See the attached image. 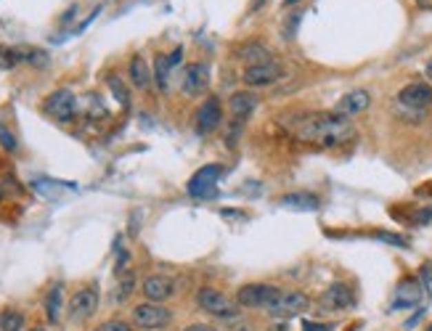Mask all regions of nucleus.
<instances>
[{
	"instance_id": "f257e3e1",
	"label": "nucleus",
	"mask_w": 432,
	"mask_h": 331,
	"mask_svg": "<svg viewBox=\"0 0 432 331\" xmlns=\"http://www.w3.org/2000/svg\"><path fill=\"white\" fill-rule=\"evenodd\" d=\"M294 133L300 140L318 143V146H342L347 140L356 138V127L345 117L337 114H313L294 125Z\"/></svg>"
},
{
	"instance_id": "f03ea898",
	"label": "nucleus",
	"mask_w": 432,
	"mask_h": 331,
	"mask_svg": "<svg viewBox=\"0 0 432 331\" xmlns=\"http://www.w3.org/2000/svg\"><path fill=\"white\" fill-rule=\"evenodd\" d=\"M311 299L302 295V292H294V289H278V295L271 299V305L265 308V313L274 315V318H292V315H300L302 310H308Z\"/></svg>"
},
{
	"instance_id": "7ed1b4c3",
	"label": "nucleus",
	"mask_w": 432,
	"mask_h": 331,
	"mask_svg": "<svg viewBox=\"0 0 432 331\" xmlns=\"http://www.w3.org/2000/svg\"><path fill=\"white\" fill-rule=\"evenodd\" d=\"M196 305L202 308V310H207L209 315H218V318H236V299H231V297H225L223 292H218V289H212V286H202L199 292H196Z\"/></svg>"
},
{
	"instance_id": "20e7f679",
	"label": "nucleus",
	"mask_w": 432,
	"mask_h": 331,
	"mask_svg": "<svg viewBox=\"0 0 432 331\" xmlns=\"http://www.w3.org/2000/svg\"><path fill=\"white\" fill-rule=\"evenodd\" d=\"M278 295V286L274 284H244L242 289L236 292V305L244 310H255V308H268L271 299Z\"/></svg>"
},
{
	"instance_id": "39448f33",
	"label": "nucleus",
	"mask_w": 432,
	"mask_h": 331,
	"mask_svg": "<svg viewBox=\"0 0 432 331\" xmlns=\"http://www.w3.org/2000/svg\"><path fill=\"white\" fill-rule=\"evenodd\" d=\"M223 175V167L220 164H207L202 170L191 175L189 180V193L194 199H212L218 193V180Z\"/></svg>"
},
{
	"instance_id": "423d86ee",
	"label": "nucleus",
	"mask_w": 432,
	"mask_h": 331,
	"mask_svg": "<svg viewBox=\"0 0 432 331\" xmlns=\"http://www.w3.org/2000/svg\"><path fill=\"white\" fill-rule=\"evenodd\" d=\"M173 321V313L159 302H141L133 308V323L141 329H165Z\"/></svg>"
},
{
	"instance_id": "0eeeda50",
	"label": "nucleus",
	"mask_w": 432,
	"mask_h": 331,
	"mask_svg": "<svg viewBox=\"0 0 432 331\" xmlns=\"http://www.w3.org/2000/svg\"><path fill=\"white\" fill-rule=\"evenodd\" d=\"M77 111V98L70 87H61V90H53L51 96L45 98V114L53 117L56 122H72Z\"/></svg>"
},
{
	"instance_id": "6e6552de",
	"label": "nucleus",
	"mask_w": 432,
	"mask_h": 331,
	"mask_svg": "<svg viewBox=\"0 0 432 331\" xmlns=\"http://www.w3.org/2000/svg\"><path fill=\"white\" fill-rule=\"evenodd\" d=\"M284 77V67L276 64V61H268V64H255V67H247L244 70V85L249 87H265L274 85Z\"/></svg>"
},
{
	"instance_id": "1a4fd4ad",
	"label": "nucleus",
	"mask_w": 432,
	"mask_h": 331,
	"mask_svg": "<svg viewBox=\"0 0 432 331\" xmlns=\"http://www.w3.org/2000/svg\"><path fill=\"white\" fill-rule=\"evenodd\" d=\"M398 104L411 111H424L432 106V87L427 83H411L398 93Z\"/></svg>"
},
{
	"instance_id": "9d476101",
	"label": "nucleus",
	"mask_w": 432,
	"mask_h": 331,
	"mask_svg": "<svg viewBox=\"0 0 432 331\" xmlns=\"http://www.w3.org/2000/svg\"><path fill=\"white\" fill-rule=\"evenodd\" d=\"M424 297L422 289V281L409 276L395 286V295H393V310H406V308H416Z\"/></svg>"
},
{
	"instance_id": "9b49d317",
	"label": "nucleus",
	"mask_w": 432,
	"mask_h": 331,
	"mask_svg": "<svg viewBox=\"0 0 432 331\" xmlns=\"http://www.w3.org/2000/svg\"><path fill=\"white\" fill-rule=\"evenodd\" d=\"M220 122H223V106H220L218 98H207L196 111V133L199 136H209V133H215L220 127Z\"/></svg>"
},
{
	"instance_id": "f8f14e48",
	"label": "nucleus",
	"mask_w": 432,
	"mask_h": 331,
	"mask_svg": "<svg viewBox=\"0 0 432 331\" xmlns=\"http://www.w3.org/2000/svg\"><path fill=\"white\" fill-rule=\"evenodd\" d=\"M209 85V70L205 64H189L181 74V90L186 96H202Z\"/></svg>"
},
{
	"instance_id": "ddd939ff",
	"label": "nucleus",
	"mask_w": 432,
	"mask_h": 331,
	"mask_svg": "<svg viewBox=\"0 0 432 331\" xmlns=\"http://www.w3.org/2000/svg\"><path fill=\"white\" fill-rule=\"evenodd\" d=\"M99 310V292L96 289H77L70 299V315L74 321H88Z\"/></svg>"
},
{
	"instance_id": "4468645a",
	"label": "nucleus",
	"mask_w": 432,
	"mask_h": 331,
	"mask_svg": "<svg viewBox=\"0 0 432 331\" xmlns=\"http://www.w3.org/2000/svg\"><path fill=\"white\" fill-rule=\"evenodd\" d=\"M369 104H371L369 90H350V93H345V96L334 104V114H337V117H356V114L366 111Z\"/></svg>"
},
{
	"instance_id": "2eb2a0df",
	"label": "nucleus",
	"mask_w": 432,
	"mask_h": 331,
	"mask_svg": "<svg viewBox=\"0 0 432 331\" xmlns=\"http://www.w3.org/2000/svg\"><path fill=\"white\" fill-rule=\"evenodd\" d=\"M141 292H143V297L149 302H159L162 305L165 299H170L175 295V284L167 276H149V279H143V284H141Z\"/></svg>"
},
{
	"instance_id": "dca6fc26",
	"label": "nucleus",
	"mask_w": 432,
	"mask_h": 331,
	"mask_svg": "<svg viewBox=\"0 0 432 331\" xmlns=\"http://www.w3.org/2000/svg\"><path fill=\"white\" fill-rule=\"evenodd\" d=\"M353 289L347 284H331L327 292L321 295V305L327 310H347L353 305Z\"/></svg>"
},
{
	"instance_id": "f3484780",
	"label": "nucleus",
	"mask_w": 432,
	"mask_h": 331,
	"mask_svg": "<svg viewBox=\"0 0 432 331\" xmlns=\"http://www.w3.org/2000/svg\"><path fill=\"white\" fill-rule=\"evenodd\" d=\"M239 58H242L247 67H255V64H268V61H274L271 56H274V51L268 48V45H263V43H247V45H242L239 48Z\"/></svg>"
},
{
	"instance_id": "a211bd4d",
	"label": "nucleus",
	"mask_w": 432,
	"mask_h": 331,
	"mask_svg": "<svg viewBox=\"0 0 432 331\" xmlns=\"http://www.w3.org/2000/svg\"><path fill=\"white\" fill-rule=\"evenodd\" d=\"M228 106H231V114H234L236 120H244V117H249V114L255 111L258 96H255V93H234Z\"/></svg>"
},
{
	"instance_id": "6ab92c4d",
	"label": "nucleus",
	"mask_w": 432,
	"mask_h": 331,
	"mask_svg": "<svg viewBox=\"0 0 432 331\" xmlns=\"http://www.w3.org/2000/svg\"><path fill=\"white\" fill-rule=\"evenodd\" d=\"M130 80H133V85L141 87V90H146V87L152 85L149 64H146L141 56H133V58H130Z\"/></svg>"
},
{
	"instance_id": "aec40b11",
	"label": "nucleus",
	"mask_w": 432,
	"mask_h": 331,
	"mask_svg": "<svg viewBox=\"0 0 432 331\" xmlns=\"http://www.w3.org/2000/svg\"><path fill=\"white\" fill-rule=\"evenodd\" d=\"M281 204L289 209H318V196H313L308 191H300V193H287L281 196Z\"/></svg>"
},
{
	"instance_id": "412c9836",
	"label": "nucleus",
	"mask_w": 432,
	"mask_h": 331,
	"mask_svg": "<svg viewBox=\"0 0 432 331\" xmlns=\"http://www.w3.org/2000/svg\"><path fill=\"white\" fill-rule=\"evenodd\" d=\"M170 70H175L173 64H170V56H156V61H154V80H156V85L162 87V90H167V87H170Z\"/></svg>"
},
{
	"instance_id": "4be33fe9",
	"label": "nucleus",
	"mask_w": 432,
	"mask_h": 331,
	"mask_svg": "<svg viewBox=\"0 0 432 331\" xmlns=\"http://www.w3.org/2000/svg\"><path fill=\"white\" fill-rule=\"evenodd\" d=\"M59 315H61V286H53L48 297H45V318L51 323H56Z\"/></svg>"
},
{
	"instance_id": "5701e85b",
	"label": "nucleus",
	"mask_w": 432,
	"mask_h": 331,
	"mask_svg": "<svg viewBox=\"0 0 432 331\" xmlns=\"http://www.w3.org/2000/svg\"><path fill=\"white\" fill-rule=\"evenodd\" d=\"M24 329V315L19 310H3L0 313V331H21Z\"/></svg>"
},
{
	"instance_id": "b1692460",
	"label": "nucleus",
	"mask_w": 432,
	"mask_h": 331,
	"mask_svg": "<svg viewBox=\"0 0 432 331\" xmlns=\"http://www.w3.org/2000/svg\"><path fill=\"white\" fill-rule=\"evenodd\" d=\"M109 87H112V93L117 96V101L127 109V106H130V93H127V87L122 85L120 77H109Z\"/></svg>"
},
{
	"instance_id": "393cba45",
	"label": "nucleus",
	"mask_w": 432,
	"mask_h": 331,
	"mask_svg": "<svg viewBox=\"0 0 432 331\" xmlns=\"http://www.w3.org/2000/svg\"><path fill=\"white\" fill-rule=\"evenodd\" d=\"M133 286H136V276H133V273H122L120 289H117V299H120V302H125L127 297L133 295Z\"/></svg>"
},
{
	"instance_id": "a878e982",
	"label": "nucleus",
	"mask_w": 432,
	"mask_h": 331,
	"mask_svg": "<svg viewBox=\"0 0 432 331\" xmlns=\"http://www.w3.org/2000/svg\"><path fill=\"white\" fill-rule=\"evenodd\" d=\"M419 281H422L424 295L432 299V265H422V270H419Z\"/></svg>"
},
{
	"instance_id": "bb28decb",
	"label": "nucleus",
	"mask_w": 432,
	"mask_h": 331,
	"mask_svg": "<svg viewBox=\"0 0 432 331\" xmlns=\"http://www.w3.org/2000/svg\"><path fill=\"white\" fill-rule=\"evenodd\" d=\"M96 331H133L127 321H120V318H112V321H104Z\"/></svg>"
},
{
	"instance_id": "cd10ccee",
	"label": "nucleus",
	"mask_w": 432,
	"mask_h": 331,
	"mask_svg": "<svg viewBox=\"0 0 432 331\" xmlns=\"http://www.w3.org/2000/svg\"><path fill=\"white\" fill-rule=\"evenodd\" d=\"M0 146H3V149H8V151H14V149H17V138H14V133H8L6 127H0Z\"/></svg>"
},
{
	"instance_id": "c85d7f7f",
	"label": "nucleus",
	"mask_w": 432,
	"mask_h": 331,
	"mask_svg": "<svg viewBox=\"0 0 432 331\" xmlns=\"http://www.w3.org/2000/svg\"><path fill=\"white\" fill-rule=\"evenodd\" d=\"M300 19H302V11H297V14L292 17V21H287V27H284V37H294V30H297Z\"/></svg>"
},
{
	"instance_id": "c756f323",
	"label": "nucleus",
	"mask_w": 432,
	"mask_h": 331,
	"mask_svg": "<svg viewBox=\"0 0 432 331\" xmlns=\"http://www.w3.org/2000/svg\"><path fill=\"white\" fill-rule=\"evenodd\" d=\"M377 239L387 242V244H395V246H406V239H400L395 233H377Z\"/></svg>"
},
{
	"instance_id": "7c9ffc66",
	"label": "nucleus",
	"mask_w": 432,
	"mask_h": 331,
	"mask_svg": "<svg viewBox=\"0 0 432 331\" xmlns=\"http://www.w3.org/2000/svg\"><path fill=\"white\" fill-rule=\"evenodd\" d=\"M305 331H331V326H327V323H311V321H305Z\"/></svg>"
},
{
	"instance_id": "2f4dec72",
	"label": "nucleus",
	"mask_w": 432,
	"mask_h": 331,
	"mask_svg": "<svg viewBox=\"0 0 432 331\" xmlns=\"http://www.w3.org/2000/svg\"><path fill=\"white\" fill-rule=\"evenodd\" d=\"M183 331H218V329H212L207 323H191L189 329H183Z\"/></svg>"
},
{
	"instance_id": "473e14b6",
	"label": "nucleus",
	"mask_w": 432,
	"mask_h": 331,
	"mask_svg": "<svg viewBox=\"0 0 432 331\" xmlns=\"http://www.w3.org/2000/svg\"><path fill=\"white\" fill-rule=\"evenodd\" d=\"M419 8H432V0H414Z\"/></svg>"
},
{
	"instance_id": "72a5a7b5",
	"label": "nucleus",
	"mask_w": 432,
	"mask_h": 331,
	"mask_svg": "<svg viewBox=\"0 0 432 331\" xmlns=\"http://www.w3.org/2000/svg\"><path fill=\"white\" fill-rule=\"evenodd\" d=\"M424 72H427V77H430V80H432V58H430V61H427V67H424Z\"/></svg>"
},
{
	"instance_id": "f704fd0d",
	"label": "nucleus",
	"mask_w": 432,
	"mask_h": 331,
	"mask_svg": "<svg viewBox=\"0 0 432 331\" xmlns=\"http://www.w3.org/2000/svg\"><path fill=\"white\" fill-rule=\"evenodd\" d=\"M294 3H300V0H284V6L289 8V6H294Z\"/></svg>"
},
{
	"instance_id": "c9c22d12",
	"label": "nucleus",
	"mask_w": 432,
	"mask_h": 331,
	"mask_svg": "<svg viewBox=\"0 0 432 331\" xmlns=\"http://www.w3.org/2000/svg\"><path fill=\"white\" fill-rule=\"evenodd\" d=\"M0 199H3V189H0Z\"/></svg>"
},
{
	"instance_id": "e433bc0d",
	"label": "nucleus",
	"mask_w": 432,
	"mask_h": 331,
	"mask_svg": "<svg viewBox=\"0 0 432 331\" xmlns=\"http://www.w3.org/2000/svg\"><path fill=\"white\" fill-rule=\"evenodd\" d=\"M32 331H45V329H32Z\"/></svg>"
},
{
	"instance_id": "4c0bfd02",
	"label": "nucleus",
	"mask_w": 432,
	"mask_h": 331,
	"mask_svg": "<svg viewBox=\"0 0 432 331\" xmlns=\"http://www.w3.org/2000/svg\"><path fill=\"white\" fill-rule=\"evenodd\" d=\"M430 331H432V326H430Z\"/></svg>"
}]
</instances>
